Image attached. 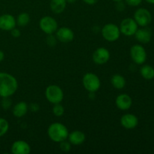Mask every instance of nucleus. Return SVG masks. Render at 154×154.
<instances>
[{
  "label": "nucleus",
  "instance_id": "obj_1",
  "mask_svg": "<svg viewBox=\"0 0 154 154\" xmlns=\"http://www.w3.org/2000/svg\"><path fill=\"white\" fill-rule=\"evenodd\" d=\"M18 82L12 75L0 72V97H11L17 92Z\"/></svg>",
  "mask_w": 154,
  "mask_h": 154
},
{
  "label": "nucleus",
  "instance_id": "obj_2",
  "mask_svg": "<svg viewBox=\"0 0 154 154\" xmlns=\"http://www.w3.org/2000/svg\"><path fill=\"white\" fill-rule=\"evenodd\" d=\"M69 134L67 127L59 122L51 123L48 129V135L49 138L51 141L57 143H60L67 139Z\"/></svg>",
  "mask_w": 154,
  "mask_h": 154
},
{
  "label": "nucleus",
  "instance_id": "obj_3",
  "mask_svg": "<svg viewBox=\"0 0 154 154\" xmlns=\"http://www.w3.org/2000/svg\"><path fill=\"white\" fill-rule=\"evenodd\" d=\"M82 84L85 90L90 93H96L101 87L100 78L92 72H88L84 75Z\"/></svg>",
  "mask_w": 154,
  "mask_h": 154
},
{
  "label": "nucleus",
  "instance_id": "obj_4",
  "mask_svg": "<svg viewBox=\"0 0 154 154\" xmlns=\"http://www.w3.org/2000/svg\"><path fill=\"white\" fill-rule=\"evenodd\" d=\"M45 97L48 102L54 105L61 103L64 98V93L60 86L52 84L48 86L45 90Z\"/></svg>",
  "mask_w": 154,
  "mask_h": 154
},
{
  "label": "nucleus",
  "instance_id": "obj_5",
  "mask_svg": "<svg viewBox=\"0 0 154 154\" xmlns=\"http://www.w3.org/2000/svg\"><path fill=\"white\" fill-rule=\"evenodd\" d=\"M120 30L118 26L114 23H107L102 27V35L105 40L109 42H114L120 38Z\"/></svg>",
  "mask_w": 154,
  "mask_h": 154
},
{
  "label": "nucleus",
  "instance_id": "obj_6",
  "mask_svg": "<svg viewBox=\"0 0 154 154\" xmlns=\"http://www.w3.org/2000/svg\"><path fill=\"white\" fill-rule=\"evenodd\" d=\"M134 20L141 27L147 26L152 21V14L145 8H139L134 13Z\"/></svg>",
  "mask_w": 154,
  "mask_h": 154
},
{
  "label": "nucleus",
  "instance_id": "obj_7",
  "mask_svg": "<svg viewBox=\"0 0 154 154\" xmlns=\"http://www.w3.org/2000/svg\"><path fill=\"white\" fill-rule=\"evenodd\" d=\"M147 52L142 45H134L130 48V57L137 65H143L147 60Z\"/></svg>",
  "mask_w": 154,
  "mask_h": 154
},
{
  "label": "nucleus",
  "instance_id": "obj_8",
  "mask_svg": "<svg viewBox=\"0 0 154 154\" xmlns=\"http://www.w3.org/2000/svg\"><path fill=\"white\" fill-rule=\"evenodd\" d=\"M119 28H120L121 34L129 37V36H132L135 35L137 29H138V25L133 18L127 17L121 21Z\"/></svg>",
  "mask_w": 154,
  "mask_h": 154
},
{
  "label": "nucleus",
  "instance_id": "obj_9",
  "mask_svg": "<svg viewBox=\"0 0 154 154\" xmlns=\"http://www.w3.org/2000/svg\"><path fill=\"white\" fill-rule=\"evenodd\" d=\"M39 27L47 35L54 34L58 29V23L54 17L45 16L39 21Z\"/></svg>",
  "mask_w": 154,
  "mask_h": 154
},
{
  "label": "nucleus",
  "instance_id": "obj_10",
  "mask_svg": "<svg viewBox=\"0 0 154 154\" xmlns=\"http://www.w3.org/2000/svg\"><path fill=\"white\" fill-rule=\"evenodd\" d=\"M111 57L109 51L105 48H99L93 52L92 58L96 65H104L108 62Z\"/></svg>",
  "mask_w": 154,
  "mask_h": 154
},
{
  "label": "nucleus",
  "instance_id": "obj_11",
  "mask_svg": "<svg viewBox=\"0 0 154 154\" xmlns=\"http://www.w3.org/2000/svg\"><path fill=\"white\" fill-rule=\"evenodd\" d=\"M56 37L57 40L63 43H69L72 42L75 38L74 32L69 27H60L56 31Z\"/></svg>",
  "mask_w": 154,
  "mask_h": 154
},
{
  "label": "nucleus",
  "instance_id": "obj_12",
  "mask_svg": "<svg viewBox=\"0 0 154 154\" xmlns=\"http://www.w3.org/2000/svg\"><path fill=\"white\" fill-rule=\"evenodd\" d=\"M17 20L13 15L4 14L0 16V29L3 31H11L16 27Z\"/></svg>",
  "mask_w": 154,
  "mask_h": 154
},
{
  "label": "nucleus",
  "instance_id": "obj_13",
  "mask_svg": "<svg viewBox=\"0 0 154 154\" xmlns=\"http://www.w3.org/2000/svg\"><path fill=\"white\" fill-rule=\"evenodd\" d=\"M116 106L121 111H127L130 109L132 105V99L130 96L123 93L117 96L115 99Z\"/></svg>",
  "mask_w": 154,
  "mask_h": 154
},
{
  "label": "nucleus",
  "instance_id": "obj_14",
  "mask_svg": "<svg viewBox=\"0 0 154 154\" xmlns=\"http://www.w3.org/2000/svg\"><path fill=\"white\" fill-rule=\"evenodd\" d=\"M120 124L126 129H133L138 126V118L132 114H125L120 118Z\"/></svg>",
  "mask_w": 154,
  "mask_h": 154
},
{
  "label": "nucleus",
  "instance_id": "obj_15",
  "mask_svg": "<svg viewBox=\"0 0 154 154\" xmlns=\"http://www.w3.org/2000/svg\"><path fill=\"white\" fill-rule=\"evenodd\" d=\"M11 153L14 154H29L31 152L29 144L23 140L15 141L11 145Z\"/></svg>",
  "mask_w": 154,
  "mask_h": 154
},
{
  "label": "nucleus",
  "instance_id": "obj_16",
  "mask_svg": "<svg viewBox=\"0 0 154 154\" xmlns=\"http://www.w3.org/2000/svg\"><path fill=\"white\" fill-rule=\"evenodd\" d=\"M135 37L138 42L141 44H147L151 41L152 32L147 26L138 29L135 33Z\"/></svg>",
  "mask_w": 154,
  "mask_h": 154
},
{
  "label": "nucleus",
  "instance_id": "obj_17",
  "mask_svg": "<svg viewBox=\"0 0 154 154\" xmlns=\"http://www.w3.org/2000/svg\"><path fill=\"white\" fill-rule=\"evenodd\" d=\"M68 140L72 145H81L85 141L86 135L80 130H75L69 134Z\"/></svg>",
  "mask_w": 154,
  "mask_h": 154
},
{
  "label": "nucleus",
  "instance_id": "obj_18",
  "mask_svg": "<svg viewBox=\"0 0 154 154\" xmlns=\"http://www.w3.org/2000/svg\"><path fill=\"white\" fill-rule=\"evenodd\" d=\"M29 110V105H27L26 102H20L17 103L13 107L12 113L15 117L20 118L25 116L27 114Z\"/></svg>",
  "mask_w": 154,
  "mask_h": 154
},
{
  "label": "nucleus",
  "instance_id": "obj_19",
  "mask_svg": "<svg viewBox=\"0 0 154 154\" xmlns=\"http://www.w3.org/2000/svg\"><path fill=\"white\" fill-rule=\"evenodd\" d=\"M67 2L66 0H51L50 8L54 14H61L66 9Z\"/></svg>",
  "mask_w": 154,
  "mask_h": 154
},
{
  "label": "nucleus",
  "instance_id": "obj_20",
  "mask_svg": "<svg viewBox=\"0 0 154 154\" xmlns=\"http://www.w3.org/2000/svg\"><path fill=\"white\" fill-rule=\"evenodd\" d=\"M111 83L113 87L117 90H122L126 84L125 78L120 74H115L113 75L111 78Z\"/></svg>",
  "mask_w": 154,
  "mask_h": 154
},
{
  "label": "nucleus",
  "instance_id": "obj_21",
  "mask_svg": "<svg viewBox=\"0 0 154 154\" xmlns=\"http://www.w3.org/2000/svg\"><path fill=\"white\" fill-rule=\"evenodd\" d=\"M140 74L145 80H152L154 78V68L150 65H144L140 69Z\"/></svg>",
  "mask_w": 154,
  "mask_h": 154
},
{
  "label": "nucleus",
  "instance_id": "obj_22",
  "mask_svg": "<svg viewBox=\"0 0 154 154\" xmlns=\"http://www.w3.org/2000/svg\"><path fill=\"white\" fill-rule=\"evenodd\" d=\"M16 20L17 24L18 26H26L29 23L30 16L29 14L26 13V12H23V13H20L18 15Z\"/></svg>",
  "mask_w": 154,
  "mask_h": 154
},
{
  "label": "nucleus",
  "instance_id": "obj_23",
  "mask_svg": "<svg viewBox=\"0 0 154 154\" xmlns=\"http://www.w3.org/2000/svg\"><path fill=\"white\" fill-rule=\"evenodd\" d=\"M9 129V123L5 118L0 117V137L5 135Z\"/></svg>",
  "mask_w": 154,
  "mask_h": 154
},
{
  "label": "nucleus",
  "instance_id": "obj_24",
  "mask_svg": "<svg viewBox=\"0 0 154 154\" xmlns=\"http://www.w3.org/2000/svg\"><path fill=\"white\" fill-rule=\"evenodd\" d=\"M53 114L56 116V117H61L64 114L65 108L63 105L60 103L54 104V107L52 108Z\"/></svg>",
  "mask_w": 154,
  "mask_h": 154
},
{
  "label": "nucleus",
  "instance_id": "obj_25",
  "mask_svg": "<svg viewBox=\"0 0 154 154\" xmlns=\"http://www.w3.org/2000/svg\"><path fill=\"white\" fill-rule=\"evenodd\" d=\"M60 150L63 152H65V153H67V152H69L71 150V148H72V144L69 142V141H61L60 142Z\"/></svg>",
  "mask_w": 154,
  "mask_h": 154
},
{
  "label": "nucleus",
  "instance_id": "obj_26",
  "mask_svg": "<svg viewBox=\"0 0 154 154\" xmlns=\"http://www.w3.org/2000/svg\"><path fill=\"white\" fill-rule=\"evenodd\" d=\"M57 38L56 37V35H53V34L48 35L46 38V42L50 47H54L56 45H57Z\"/></svg>",
  "mask_w": 154,
  "mask_h": 154
},
{
  "label": "nucleus",
  "instance_id": "obj_27",
  "mask_svg": "<svg viewBox=\"0 0 154 154\" xmlns=\"http://www.w3.org/2000/svg\"><path fill=\"white\" fill-rule=\"evenodd\" d=\"M10 97H4L2 98V100L1 102V105L3 109H8L11 106V101L9 99Z\"/></svg>",
  "mask_w": 154,
  "mask_h": 154
},
{
  "label": "nucleus",
  "instance_id": "obj_28",
  "mask_svg": "<svg viewBox=\"0 0 154 154\" xmlns=\"http://www.w3.org/2000/svg\"><path fill=\"white\" fill-rule=\"evenodd\" d=\"M126 4L131 7H137L142 3L143 0H124Z\"/></svg>",
  "mask_w": 154,
  "mask_h": 154
},
{
  "label": "nucleus",
  "instance_id": "obj_29",
  "mask_svg": "<svg viewBox=\"0 0 154 154\" xmlns=\"http://www.w3.org/2000/svg\"><path fill=\"white\" fill-rule=\"evenodd\" d=\"M29 109L31 111H32V112H37V111L40 109V107H39L38 104L31 103L29 105Z\"/></svg>",
  "mask_w": 154,
  "mask_h": 154
},
{
  "label": "nucleus",
  "instance_id": "obj_30",
  "mask_svg": "<svg viewBox=\"0 0 154 154\" xmlns=\"http://www.w3.org/2000/svg\"><path fill=\"white\" fill-rule=\"evenodd\" d=\"M10 32H11V35L14 38H19L21 35V32H20V29H17L16 27H15V28H14L13 29L11 30Z\"/></svg>",
  "mask_w": 154,
  "mask_h": 154
},
{
  "label": "nucleus",
  "instance_id": "obj_31",
  "mask_svg": "<svg viewBox=\"0 0 154 154\" xmlns=\"http://www.w3.org/2000/svg\"><path fill=\"white\" fill-rule=\"evenodd\" d=\"M123 2V1L116 2V3H117V5H116V8H117V10L120 11H123L125 9V5H124V3Z\"/></svg>",
  "mask_w": 154,
  "mask_h": 154
},
{
  "label": "nucleus",
  "instance_id": "obj_32",
  "mask_svg": "<svg viewBox=\"0 0 154 154\" xmlns=\"http://www.w3.org/2000/svg\"><path fill=\"white\" fill-rule=\"evenodd\" d=\"M84 3L89 5H93L99 2V0H83Z\"/></svg>",
  "mask_w": 154,
  "mask_h": 154
},
{
  "label": "nucleus",
  "instance_id": "obj_33",
  "mask_svg": "<svg viewBox=\"0 0 154 154\" xmlns=\"http://www.w3.org/2000/svg\"><path fill=\"white\" fill-rule=\"evenodd\" d=\"M4 58H5L4 52H3L2 51H1V50H0V63H1V62H2L3 60H4Z\"/></svg>",
  "mask_w": 154,
  "mask_h": 154
},
{
  "label": "nucleus",
  "instance_id": "obj_34",
  "mask_svg": "<svg viewBox=\"0 0 154 154\" xmlns=\"http://www.w3.org/2000/svg\"><path fill=\"white\" fill-rule=\"evenodd\" d=\"M76 1L77 0H66V2L69 3V4H74Z\"/></svg>",
  "mask_w": 154,
  "mask_h": 154
},
{
  "label": "nucleus",
  "instance_id": "obj_35",
  "mask_svg": "<svg viewBox=\"0 0 154 154\" xmlns=\"http://www.w3.org/2000/svg\"><path fill=\"white\" fill-rule=\"evenodd\" d=\"M147 3L150 5H154V0H145Z\"/></svg>",
  "mask_w": 154,
  "mask_h": 154
},
{
  "label": "nucleus",
  "instance_id": "obj_36",
  "mask_svg": "<svg viewBox=\"0 0 154 154\" xmlns=\"http://www.w3.org/2000/svg\"><path fill=\"white\" fill-rule=\"evenodd\" d=\"M111 1L114 2H122V1H124V0H111Z\"/></svg>",
  "mask_w": 154,
  "mask_h": 154
}]
</instances>
